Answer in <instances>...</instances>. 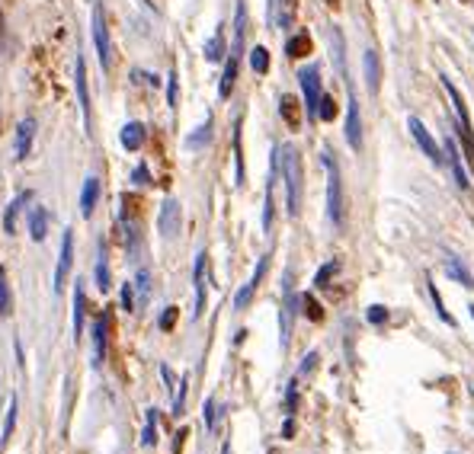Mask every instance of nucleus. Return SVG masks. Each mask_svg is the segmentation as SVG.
I'll return each instance as SVG.
<instances>
[{"instance_id":"1","label":"nucleus","mask_w":474,"mask_h":454,"mask_svg":"<svg viewBox=\"0 0 474 454\" xmlns=\"http://www.w3.org/2000/svg\"><path fill=\"white\" fill-rule=\"evenodd\" d=\"M279 163H282V179H285V208L288 215H298L301 211V157L295 144H282L279 147Z\"/></svg>"},{"instance_id":"2","label":"nucleus","mask_w":474,"mask_h":454,"mask_svg":"<svg viewBox=\"0 0 474 454\" xmlns=\"http://www.w3.org/2000/svg\"><path fill=\"white\" fill-rule=\"evenodd\" d=\"M324 166H327V215L333 227H343V183H339V166L333 160L330 147H324Z\"/></svg>"},{"instance_id":"3","label":"nucleus","mask_w":474,"mask_h":454,"mask_svg":"<svg viewBox=\"0 0 474 454\" xmlns=\"http://www.w3.org/2000/svg\"><path fill=\"white\" fill-rule=\"evenodd\" d=\"M298 80H301V90H305V109H307V119L317 121V106H320V70L317 67H301L298 70Z\"/></svg>"},{"instance_id":"4","label":"nucleus","mask_w":474,"mask_h":454,"mask_svg":"<svg viewBox=\"0 0 474 454\" xmlns=\"http://www.w3.org/2000/svg\"><path fill=\"white\" fill-rule=\"evenodd\" d=\"M93 45L96 55H100V67L109 70V26H106V13H102V4H93Z\"/></svg>"},{"instance_id":"5","label":"nucleus","mask_w":474,"mask_h":454,"mask_svg":"<svg viewBox=\"0 0 474 454\" xmlns=\"http://www.w3.org/2000/svg\"><path fill=\"white\" fill-rule=\"evenodd\" d=\"M70 266H74V230H64L61 237V253H58V266H55V291L61 294L68 285Z\"/></svg>"},{"instance_id":"6","label":"nucleus","mask_w":474,"mask_h":454,"mask_svg":"<svg viewBox=\"0 0 474 454\" xmlns=\"http://www.w3.org/2000/svg\"><path fill=\"white\" fill-rule=\"evenodd\" d=\"M179 224H183V211H179V202L177 198H167L160 205V217H157V230L164 240H173L179 234Z\"/></svg>"},{"instance_id":"7","label":"nucleus","mask_w":474,"mask_h":454,"mask_svg":"<svg viewBox=\"0 0 474 454\" xmlns=\"http://www.w3.org/2000/svg\"><path fill=\"white\" fill-rule=\"evenodd\" d=\"M407 128H410L414 141L423 147V153H426V157L433 160V163H442V160H446V157H442V151H439V144L433 141V134L426 131V125H423V121L416 119V115H410V119H407Z\"/></svg>"},{"instance_id":"8","label":"nucleus","mask_w":474,"mask_h":454,"mask_svg":"<svg viewBox=\"0 0 474 454\" xmlns=\"http://www.w3.org/2000/svg\"><path fill=\"white\" fill-rule=\"evenodd\" d=\"M282 349L288 345V336H292V317H295V291H292V272H285V281H282Z\"/></svg>"},{"instance_id":"9","label":"nucleus","mask_w":474,"mask_h":454,"mask_svg":"<svg viewBox=\"0 0 474 454\" xmlns=\"http://www.w3.org/2000/svg\"><path fill=\"white\" fill-rule=\"evenodd\" d=\"M346 141H349L352 151L362 147V115H359L356 96H349V102H346Z\"/></svg>"},{"instance_id":"10","label":"nucleus","mask_w":474,"mask_h":454,"mask_svg":"<svg viewBox=\"0 0 474 454\" xmlns=\"http://www.w3.org/2000/svg\"><path fill=\"white\" fill-rule=\"evenodd\" d=\"M106 339H109V313H100L93 320V364L96 368L106 362Z\"/></svg>"},{"instance_id":"11","label":"nucleus","mask_w":474,"mask_h":454,"mask_svg":"<svg viewBox=\"0 0 474 454\" xmlns=\"http://www.w3.org/2000/svg\"><path fill=\"white\" fill-rule=\"evenodd\" d=\"M266 266H269V256H263L260 262H256V269H253V275H250V281L237 291V298H234V307L237 310H243V307L250 304V298H253V291L260 288V281H263V275H266Z\"/></svg>"},{"instance_id":"12","label":"nucleus","mask_w":474,"mask_h":454,"mask_svg":"<svg viewBox=\"0 0 474 454\" xmlns=\"http://www.w3.org/2000/svg\"><path fill=\"white\" fill-rule=\"evenodd\" d=\"M74 83H77V96H80L83 128H90V90H87V61H83V55H77V74H74Z\"/></svg>"},{"instance_id":"13","label":"nucleus","mask_w":474,"mask_h":454,"mask_svg":"<svg viewBox=\"0 0 474 454\" xmlns=\"http://www.w3.org/2000/svg\"><path fill=\"white\" fill-rule=\"evenodd\" d=\"M205 259H209L205 253L196 256V272H192V288H196V310H192V320H199V317H202V310H205Z\"/></svg>"},{"instance_id":"14","label":"nucleus","mask_w":474,"mask_h":454,"mask_svg":"<svg viewBox=\"0 0 474 454\" xmlns=\"http://www.w3.org/2000/svg\"><path fill=\"white\" fill-rule=\"evenodd\" d=\"M446 163H448V170H452V176H455V185L458 189H468V173H465V166H461V157H458V147H455V141L452 138H446Z\"/></svg>"},{"instance_id":"15","label":"nucleus","mask_w":474,"mask_h":454,"mask_svg":"<svg viewBox=\"0 0 474 454\" xmlns=\"http://www.w3.org/2000/svg\"><path fill=\"white\" fill-rule=\"evenodd\" d=\"M298 4L301 0H273V6H269V10H273V23L279 26V29H292Z\"/></svg>"},{"instance_id":"16","label":"nucleus","mask_w":474,"mask_h":454,"mask_svg":"<svg viewBox=\"0 0 474 454\" xmlns=\"http://www.w3.org/2000/svg\"><path fill=\"white\" fill-rule=\"evenodd\" d=\"M362 67H365V87H369V93H378V87H381V61H378L375 48H369L362 55Z\"/></svg>"},{"instance_id":"17","label":"nucleus","mask_w":474,"mask_h":454,"mask_svg":"<svg viewBox=\"0 0 474 454\" xmlns=\"http://www.w3.org/2000/svg\"><path fill=\"white\" fill-rule=\"evenodd\" d=\"M96 202H100V179L87 176V179H83V192H80V215L83 217H93Z\"/></svg>"},{"instance_id":"18","label":"nucleus","mask_w":474,"mask_h":454,"mask_svg":"<svg viewBox=\"0 0 474 454\" xmlns=\"http://www.w3.org/2000/svg\"><path fill=\"white\" fill-rule=\"evenodd\" d=\"M442 87H446L448 99H452V106H455V115H458V125H461V128H468V131H471V119H468V106H465V99H461L458 87H455V83L448 80V77H442Z\"/></svg>"},{"instance_id":"19","label":"nucleus","mask_w":474,"mask_h":454,"mask_svg":"<svg viewBox=\"0 0 474 454\" xmlns=\"http://www.w3.org/2000/svg\"><path fill=\"white\" fill-rule=\"evenodd\" d=\"M32 134H36V119H23L16 128V160H26L32 147Z\"/></svg>"},{"instance_id":"20","label":"nucleus","mask_w":474,"mask_h":454,"mask_svg":"<svg viewBox=\"0 0 474 454\" xmlns=\"http://www.w3.org/2000/svg\"><path fill=\"white\" fill-rule=\"evenodd\" d=\"M83 317H87V294H83V281H74V339L83 333Z\"/></svg>"},{"instance_id":"21","label":"nucleus","mask_w":474,"mask_h":454,"mask_svg":"<svg viewBox=\"0 0 474 454\" xmlns=\"http://www.w3.org/2000/svg\"><path fill=\"white\" fill-rule=\"evenodd\" d=\"M279 115H282V121H285L292 131H298V125H301V112H298V99H295L292 93H285L279 99Z\"/></svg>"},{"instance_id":"22","label":"nucleus","mask_w":474,"mask_h":454,"mask_svg":"<svg viewBox=\"0 0 474 454\" xmlns=\"http://www.w3.org/2000/svg\"><path fill=\"white\" fill-rule=\"evenodd\" d=\"M330 48H333V64H337V70H339V77H343L346 83H349V70H346V64H343V55H346V42H343V32L333 26L330 29Z\"/></svg>"},{"instance_id":"23","label":"nucleus","mask_w":474,"mask_h":454,"mask_svg":"<svg viewBox=\"0 0 474 454\" xmlns=\"http://www.w3.org/2000/svg\"><path fill=\"white\" fill-rule=\"evenodd\" d=\"M45 234H48V211H45V208H32L29 211V237L36 243H42Z\"/></svg>"},{"instance_id":"24","label":"nucleus","mask_w":474,"mask_h":454,"mask_svg":"<svg viewBox=\"0 0 474 454\" xmlns=\"http://www.w3.org/2000/svg\"><path fill=\"white\" fill-rule=\"evenodd\" d=\"M237 67H241V58L228 55V64H224V74H221V87H218V96H221V99H228V96H231V90H234Z\"/></svg>"},{"instance_id":"25","label":"nucleus","mask_w":474,"mask_h":454,"mask_svg":"<svg viewBox=\"0 0 474 454\" xmlns=\"http://www.w3.org/2000/svg\"><path fill=\"white\" fill-rule=\"evenodd\" d=\"M141 144H144V125H141V121H128V125L122 128V147H125V151H138Z\"/></svg>"},{"instance_id":"26","label":"nucleus","mask_w":474,"mask_h":454,"mask_svg":"<svg viewBox=\"0 0 474 454\" xmlns=\"http://www.w3.org/2000/svg\"><path fill=\"white\" fill-rule=\"evenodd\" d=\"M32 198V192H19L16 198L10 202V208H6V215H4V230L6 234H16V215L23 211V205Z\"/></svg>"},{"instance_id":"27","label":"nucleus","mask_w":474,"mask_h":454,"mask_svg":"<svg viewBox=\"0 0 474 454\" xmlns=\"http://www.w3.org/2000/svg\"><path fill=\"white\" fill-rule=\"evenodd\" d=\"M446 275H448L452 281H458V285H465V288L474 285V279H471V272L465 269V262L455 259V256H448V259H446Z\"/></svg>"},{"instance_id":"28","label":"nucleus","mask_w":474,"mask_h":454,"mask_svg":"<svg viewBox=\"0 0 474 454\" xmlns=\"http://www.w3.org/2000/svg\"><path fill=\"white\" fill-rule=\"evenodd\" d=\"M285 55H288V58H305V55H311V36H307V32H295V36L285 42Z\"/></svg>"},{"instance_id":"29","label":"nucleus","mask_w":474,"mask_h":454,"mask_svg":"<svg viewBox=\"0 0 474 454\" xmlns=\"http://www.w3.org/2000/svg\"><path fill=\"white\" fill-rule=\"evenodd\" d=\"M224 58V26H218L215 29V36L205 42V61H211V64H218Z\"/></svg>"},{"instance_id":"30","label":"nucleus","mask_w":474,"mask_h":454,"mask_svg":"<svg viewBox=\"0 0 474 454\" xmlns=\"http://www.w3.org/2000/svg\"><path fill=\"white\" fill-rule=\"evenodd\" d=\"M16 413H19V403H16V396H10V406H6V422H4V435H0V451H4V445L10 441L13 428H16Z\"/></svg>"},{"instance_id":"31","label":"nucleus","mask_w":474,"mask_h":454,"mask_svg":"<svg viewBox=\"0 0 474 454\" xmlns=\"http://www.w3.org/2000/svg\"><path fill=\"white\" fill-rule=\"evenodd\" d=\"M234 163H237V185H243V179H247V173H243V151H241V119L234 121Z\"/></svg>"},{"instance_id":"32","label":"nucleus","mask_w":474,"mask_h":454,"mask_svg":"<svg viewBox=\"0 0 474 454\" xmlns=\"http://www.w3.org/2000/svg\"><path fill=\"white\" fill-rule=\"evenodd\" d=\"M96 288L109 291L112 281H109V262H106V247H100V259H96Z\"/></svg>"},{"instance_id":"33","label":"nucleus","mask_w":474,"mask_h":454,"mask_svg":"<svg viewBox=\"0 0 474 454\" xmlns=\"http://www.w3.org/2000/svg\"><path fill=\"white\" fill-rule=\"evenodd\" d=\"M141 445H144V448L157 445V409H147V422H144V432H141Z\"/></svg>"},{"instance_id":"34","label":"nucleus","mask_w":474,"mask_h":454,"mask_svg":"<svg viewBox=\"0 0 474 454\" xmlns=\"http://www.w3.org/2000/svg\"><path fill=\"white\" fill-rule=\"evenodd\" d=\"M135 291H138V304H147V298H151V272H147V269L138 272V279H135Z\"/></svg>"},{"instance_id":"35","label":"nucleus","mask_w":474,"mask_h":454,"mask_svg":"<svg viewBox=\"0 0 474 454\" xmlns=\"http://www.w3.org/2000/svg\"><path fill=\"white\" fill-rule=\"evenodd\" d=\"M250 67H253L256 74H266L269 70V51L263 48V45H256V48L250 51Z\"/></svg>"},{"instance_id":"36","label":"nucleus","mask_w":474,"mask_h":454,"mask_svg":"<svg viewBox=\"0 0 474 454\" xmlns=\"http://www.w3.org/2000/svg\"><path fill=\"white\" fill-rule=\"evenodd\" d=\"M337 272H339V259H330L324 269H320L317 275H314V285H317V288H327V285H330V279H333Z\"/></svg>"},{"instance_id":"37","label":"nucleus","mask_w":474,"mask_h":454,"mask_svg":"<svg viewBox=\"0 0 474 454\" xmlns=\"http://www.w3.org/2000/svg\"><path fill=\"white\" fill-rule=\"evenodd\" d=\"M186 387H189V374L179 377L177 384V396H173V416H183V406H186Z\"/></svg>"},{"instance_id":"38","label":"nucleus","mask_w":474,"mask_h":454,"mask_svg":"<svg viewBox=\"0 0 474 454\" xmlns=\"http://www.w3.org/2000/svg\"><path fill=\"white\" fill-rule=\"evenodd\" d=\"M317 119L320 121H330V119H337V102H333V96H320V106H317Z\"/></svg>"},{"instance_id":"39","label":"nucleus","mask_w":474,"mask_h":454,"mask_svg":"<svg viewBox=\"0 0 474 454\" xmlns=\"http://www.w3.org/2000/svg\"><path fill=\"white\" fill-rule=\"evenodd\" d=\"M301 304H305V313H307V320H314V323H320V320H324V307H320L317 301L311 298V294H305V298H301Z\"/></svg>"},{"instance_id":"40","label":"nucleus","mask_w":474,"mask_h":454,"mask_svg":"<svg viewBox=\"0 0 474 454\" xmlns=\"http://www.w3.org/2000/svg\"><path fill=\"white\" fill-rule=\"evenodd\" d=\"M209 138H211V119H205V125L186 141V147H202V144H209Z\"/></svg>"},{"instance_id":"41","label":"nucleus","mask_w":474,"mask_h":454,"mask_svg":"<svg viewBox=\"0 0 474 454\" xmlns=\"http://www.w3.org/2000/svg\"><path fill=\"white\" fill-rule=\"evenodd\" d=\"M295 387H298V377H292V381H288V390H285V413L288 416H292L295 406H298V394H295Z\"/></svg>"},{"instance_id":"42","label":"nucleus","mask_w":474,"mask_h":454,"mask_svg":"<svg viewBox=\"0 0 474 454\" xmlns=\"http://www.w3.org/2000/svg\"><path fill=\"white\" fill-rule=\"evenodd\" d=\"M426 285H429V298H433V304H436V310H439V317L446 320L448 326H452V317H448V310H446V307H442V298H439V291H436V285H433V281H429V279H426Z\"/></svg>"},{"instance_id":"43","label":"nucleus","mask_w":474,"mask_h":454,"mask_svg":"<svg viewBox=\"0 0 474 454\" xmlns=\"http://www.w3.org/2000/svg\"><path fill=\"white\" fill-rule=\"evenodd\" d=\"M177 317H179V310H177V307H167V310L160 313V330H164V333H170L173 326H177Z\"/></svg>"},{"instance_id":"44","label":"nucleus","mask_w":474,"mask_h":454,"mask_svg":"<svg viewBox=\"0 0 474 454\" xmlns=\"http://www.w3.org/2000/svg\"><path fill=\"white\" fill-rule=\"evenodd\" d=\"M122 310H135V285H122Z\"/></svg>"},{"instance_id":"45","label":"nucleus","mask_w":474,"mask_h":454,"mask_svg":"<svg viewBox=\"0 0 474 454\" xmlns=\"http://www.w3.org/2000/svg\"><path fill=\"white\" fill-rule=\"evenodd\" d=\"M388 320V310H384L381 304H372L369 307V323H384Z\"/></svg>"},{"instance_id":"46","label":"nucleus","mask_w":474,"mask_h":454,"mask_svg":"<svg viewBox=\"0 0 474 454\" xmlns=\"http://www.w3.org/2000/svg\"><path fill=\"white\" fill-rule=\"evenodd\" d=\"M205 428H209V432H215V400H205Z\"/></svg>"},{"instance_id":"47","label":"nucleus","mask_w":474,"mask_h":454,"mask_svg":"<svg viewBox=\"0 0 474 454\" xmlns=\"http://www.w3.org/2000/svg\"><path fill=\"white\" fill-rule=\"evenodd\" d=\"M167 102H170V106H177V74L167 77Z\"/></svg>"},{"instance_id":"48","label":"nucleus","mask_w":474,"mask_h":454,"mask_svg":"<svg viewBox=\"0 0 474 454\" xmlns=\"http://www.w3.org/2000/svg\"><path fill=\"white\" fill-rule=\"evenodd\" d=\"M132 179H135L138 185H151V173H147V166H144V163H141L138 170H135V176H132Z\"/></svg>"},{"instance_id":"49","label":"nucleus","mask_w":474,"mask_h":454,"mask_svg":"<svg viewBox=\"0 0 474 454\" xmlns=\"http://www.w3.org/2000/svg\"><path fill=\"white\" fill-rule=\"evenodd\" d=\"M186 438H189V428H179V432H177V441H173V451H179Z\"/></svg>"},{"instance_id":"50","label":"nucleus","mask_w":474,"mask_h":454,"mask_svg":"<svg viewBox=\"0 0 474 454\" xmlns=\"http://www.w3.org/2000/svg\"><path fill=\"white\" fill-rule=\"evenodd\" d=\"M295 435V422H292V416L285 419V426H282V438H292Z\"/></svg>"},{"instance_id":"51","label":"nucleus","mask_w":474,"mask_h":454,"mask_svg":"<svg viewBox=\"0 0 474 454\" xmlns=\"http://www.w3.org/2000/svg\"><path fill=\"white\" fill-rule=\"evenodd\" d=\"M314 362H317V355H314V352H311V355L305 358V364H301V371H298V374H307V371L314 368Z\"/></svg>"},{"instance_id":"52","label":"nucleus","mask_w":474,"mask_h":454,"mask_svg":"<svg viewBox=\"0 0 474 454\" xmlns=\"http://www.w3.org/2000/svg\"><path fill=\"white\" fill-rule=\"evenodd\" d=\"M324 4H330V6H337V0H324Z\"/></svg>"},{"instance_id":"53","label":"nucleus","mask_w":474,"mask_h":454,"mask_svg":"<svg viewBox=\"0 0 474 454\" xmlns=\"http://www.w3.org/2000/svg\"><path fill=\"white\" fill-rule=\"evenodd\" d=\"M471 320H474V304H471Z\"/></svg>"},{"instance_id":"54","label":"nucleus","mask_w":474,"mask_h":454,"mask_svg":"<svg viewBox=\"0 0 474 454\" xmlns=\"http://www.w3.org/2000/svg\"><path fill=\"white\" fill-rule=\"evenodd\" d=\"M452 454H455V451H452Z\"/></svg>"}]
</instances>
